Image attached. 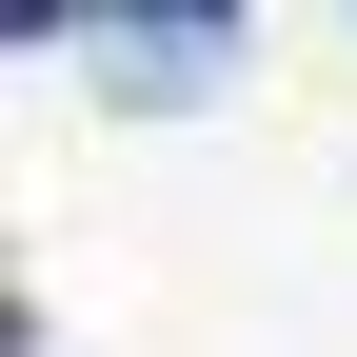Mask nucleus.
Wrapping results in <instances>:
<instances>
[{"instance_id": "nucleus-1", "label": "nucleus", "mask_w": 357, "mask_h": 357, "mask_svg": "<svg viewBox=\"0 0 357 357\" xmlns=\"http://www.w3.org/2000/svg\"><path fill=\"white\" fill-rule=\"evenodd\" d=\"M40 60H100L119 100H218V79H238V20H40Z\"/></svg>"}]
</instances>
